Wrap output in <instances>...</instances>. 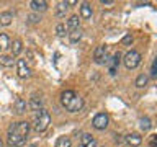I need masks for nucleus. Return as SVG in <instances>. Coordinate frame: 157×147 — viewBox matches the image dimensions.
Wrapping results in <instances>:
<instances>
[{
  "mask_svg": "<svg viewBox=\"0 0 157 147\" xmlns=\"http://www.w3.org/2000/svg\"><path fill=\"white\" fill-rule=\"evenodd\" d=\"M120 61H121V54L120 52H115L111 57V61L108 62V72L110 75H115L116 70H118V66H120Z\"/></svg>",
  "mask_w": 157,
  "mask_h": 147,
  "instance_id": "6e6552de",
  "label": "nucleus"
},
{
  "mask_svg": "<svg viewBox=\"0 0 157 147\" xmlns=\"http://www.w3.org/2000/svg\"><path fill=\"white\" fill-rule=\"evenodd\" d=\"M15 64V59L12 56H7V54H2L0 56V66H3V67H12Z\"/></svg>",
  "mask_w": 157,
  "mask_h": 147,
  "instance_id": "6ab92c4d",
  "label": "nucleus"
},
{
  "mask_svg": "<svg viewBox=\"0 0 157 147\" xmlns=\"http://www.w3.org/2000/svg\"><path fill=\"white\" fill-rule=\"evenodd\" d=\"M80 18L82 20H90L92 18V7L87 2H83L80 5Z\"/></svg>",
  "mask_w": 157,
  "mask_h": 147,
  "instance_id": "2eb2a0df",
  "label": "nucleus"
},
{
  "mask_svg": "<svg viewBox=\"0 0 157 147\" xmlns=\"http://www.w3.org/2000/svg\"><path fill=\"white\" fill-rule=\"evenodd\" d=\"M10 47H12V57L13 56H18L20 52L23 51V43H21V39H13V43L10 44Z\"/></svg>",
  "mask_w": 157,
  "mask_h": 147,
  "instance_id": "dca6fc26",
  "label": "nucleus"
},
{
  "mask_svg": "<svg viewBox=\"0 0 157 147\" xmlns=\"http://www.w3.org/2000/svg\"><path fill=\"white\" fill-rule=\"evenodd\" d=\"M17 72H18V77H21V78L31 77V69H29L25 59H18L17 61Z\"/></svg>",
  "mask_w": 157,
  "mask_h": 147,
  "instance_id": "423d86ee",
  "label": "nucleus"
},
{
  "mask_svg": "<svg viewBox=\"0 0 157 147\" xmlns=\"http://www.w3.org/2000/svg\"><path fill=\"white\" fill-rule=\"evenodd\" d=\"M121 43L124 44V46H129V44L132 43V36H131V34H126V36L123 38V41H121Z\"/></svg>",
  "mask_w": 157,
  "mask_h": 147,
  "instance_id": "cd10ccee",
  "label": "nucleus"
},
{
  "mask_svg": "<svg viewBox=\"0 0 157 147\" xmlns=\"http://www.w3.org/2000/svg\"><path fill=\"white\" fill-rule=\"evenodd\" d=\"M126 142H128L131 147H137V145L142 144V137L137 134V132H131V134L126 136Z\"/></svg>",
  "mask_w": 157,
  "mask_h": 147,
  "instance_id": "f8f14e48",
  "label": "nucleus"
},
{
  "mask_svg": "<svg viewBox=\"0 0 157 147\" xmlns=\"http://www.w3.org/2000/svg\"><path fill=\"white\" fill-rule=\"evenodd\" d=\"M8 47H10V38L5 33H0V51H5Z\"/></svg>",
  "mask_w": 157,
  "mask_h": 147,
  "instance_id": "4be33fe9",
  "label": "nucleus"
},
{
  "mask_svg": "<svg viewBox=\"0 0 157 147\" xmlns=\"http://www.w3.org/2000/svg\"><path fill=\"white\" fill-rule=\"evenodd\" d=\"M80 38H82V29H80V28L75 29V31H71V33H69V41H71L72 44H77L78 41H80Z\"/></svg>",
  "mask_w": 157,
  "mask_h": 147,
  "instance_id": "aec40b11",
  "label": "nucleus"
},
{
  "mask_svg": "<svg viewBox=\"0 0 157 147\" xmlns=\"http://www.w3.org/2000/svg\"><path fill=\"white\" fill-rule=\"evenodd\" d=\"M61 105L69 113H78L83 108V100L78 95H75V92L66 90L61 93Z\"/></svg>",
  "mask_w": 157,
  "mask_h": 147,
  "instance_id": "f03ea898",
  "label": "nucleus"
},
{
  "mask_svg": "<svg viewBox=\"0 0 157 147\" xmlns=\"http://www.w3.org/2000/svg\"><path fill=\"white\" fill-rule=\"evenodd\" d=\"M0 147H3V142H2V139H0Z\"/></svg>",
  "mask_w": 157,
  "mask_h": 147,
  "instance_id": "7c9ffc66",
  "label": "nucleus"
},
{
  "mask_svg": "<svg viewBox=\"0 0 157 147\" xmlns=\"http://www.w3.org/2000/svg\"><path fill=\"white\" fill-rule=\"evenodd\" d=\"M123 62H124V67L132 70V69H136L137 66L141 64V54L134 51V49H131V51H128L124 54V59H123Z\"/></svg>",
  "mask_w": 157,
  "mask_h": 147,
  "instance_id": "20e7f679",
  "label": "nucleus"
},
{
  "mask_svg": "<svg viewBox=\"0 0 157 147\" xmlns=\"http://www.w3.org/2000/svg\"><path fill=\"white\" fill-rule=\"evenodd\" d=\"M66 31H67V29H66V24H64V23H57L56 24V34L59 38L66 36Z\"/></svg>",
  "mask_w": 157,
  "mask_h": 147,
  "instance_id": "393cba45",
  "label": "nucleus"
},
{
  "mask_svg": "<svg viewBox=\"0 0 157 147\" xmlns=\"http://www.w3.org/2000/svg\"><path fill=\"white\" fill-rule=\"evenodd\" d=\"M28 106H29V110H33V111H39L43 108V98L34 93V95L31 96V100H29V105Z\"/></svg>",
  "mask_w": 157,
  "mask_h": 147,
  "instance_id": "9b49d317",
  "label": "nucleus"
},
{
  "mask_svg": "<svg viewBox=\"0 0 157 147\" xmlns=\"http://www.w3.org/2000/svg\"><path fill=\"white\" fill-rule=\"evenodd\" d=\"M151 77H152V78L157 77V61H155V59H154V61H152V64H151Z\"/></svg>",
  "mask_w": 157,
  "mask_h": 147,
  "instance_id": "bb28decb",
  "label": "nucleus"
},
{
  "mask_svg": "<svg viewBox=\"0 0 157 147\" xmlns=\"http://www.w3.org/2000/svg\"><path fill=\"white\" fill-rule=\"evenodd\" d=\"M67 10H69V3L67 2H59L57 8H56V17L57 18H64L66 13H67Z\"/></svg>",
  "mask_w": 157,
  "mask_h": 147,
  "instance_id": "f3484780",
  "label": "nucleus"
},
{
  "mask_svg": "<svg viewBox=\"0 0 157 147\" xmlns=\"http://www.w3.org/2000/svg\"><path fill=\"white\" fill-rule=\"evenodd\" d=\"M149 145H151V147H157V136H155V134H152V136L149 137Z\"/></svg>",
  "mask_w": 157,
  "mask_h": 147,
  "instance_id": "c85d7f7f",
  "label": "nucleus"
},
{
  "mask_svg": "<svg viewBox=\"0 0 157 147\" xmlns=\"http://www.w3.org/2000/svg\"><path fill=\"white\" fill-rule=\"evenodd\" d=\"M105 59H106V47L105 46H98L95 51H93V62L100 66V64L105 62Z\"/></svg>",
  "mask_w": 157,
  "mask_h": 147,
  "instance_id": "0eeeda50",
  "label": "nucleus"
},
{
  "mask_svg": "<svg viewBox=\"0 0 157 147\" xmlns=\"http://www.w3.org/2000/svg\"><path fill=\"white\" fill-rule=\"evenodd\" d=\"M41 21V17H39L38 13H29L28 15V23H31V24H36Z\"/></svg>",
  "mask_w": 157,
  "mask_h": 147,
  "instance_id": "a878e982",
  "label": "nucleus"
},
{
  "mask_svg": "<svg viewBox=\"0 0 157 147\" xmlns=\"http://www.w3.org/2000/svg\"><path fill=\"white\" fill-rule=\"evenodd\" d=\"M29 7L34 13L36 12H46L48 10V2H44V0H31L29 2Z\"/></svg>",
  "mask_w": 157,
  "mask_h": 147,
  "instance_id": "1a4fd4ad",
  "label": "nucleus"
},
{
  "mask_svg": "<svg viewBox=\"0 0 157 147\" xmlns=\"http://www.w3.org/2000/svg\"><path fill=\"white\" fill-rule=\"evenodd\" d=\"M78 28H80V20H78L77 15H72V17L67 20V26H66V29H67L69 33H71V31H75V29H78Z\"/></svg>",
  "mask_w": 157,
  "mask_h": 147,
  "instance_id": "ddd939ff",
  "label": "nucleus"
},
{
  "mask_svg": "<svg viewBox=\"0 0 157 147\" xmlns=\"http://www.w3.org/2000/svg\"><path fill=\"white\" fill-rule=\"evenodd\" d=\"M29 129H31V124L28 121H18L13 123L12 126L8 127L7 132V141L12 147H21L26 144V137L29 134Z\"/></svg>",
  "mask_w": 157,
  "mask_h": 147,
  "instance_id": "f257e3e1",
  "label": "nucleus"
},
{
  "mask_svg": "<svg viewBox=\"0 0 157 147\" xmlns=\"http://www.w3.org/2000/svg\"><path fill=\"white\" fill-rule=\"evenodd\" d=\"M103 7H113V5H115V2H113V0H101L100 2Z\"/></svg>",
  "mask_w": 157,
  "mask_h": 147,
  "instance_id": "c756f323",
  "label": "nucleus"
},
{
  "mask_svg": "<svg viewBox=\"0 0 157 147\" xmlns=\"http://www.w3.org/2000/svg\"><path fill=\"white\" fill-rule=\"evenodd\" d=\"M108 123H110V118H108L106 113H98V115H95V118H93L92 126L95 127L97 131H103L108 127Z\"/></svg>",
  "mask_w": 157,
  "mask_h": 147,
  "instance_id": "39448f33",
  "label": "nucleus"
},
{
  "mask_svg": "<svg viewBox=\"0 0 157 147\" xmlns=\"http://www.w3.org/2000/svg\"><path fill=\"white\" fill-rule=\"evenodd\" d=\"M13 20V13L12 12H2L0 13V24L2 26H8Z\"/></svg>",
  "mask_w": 157,
  "mask_h": 147,
  "instance_id": "a211bd4d",
  "label": "nucleus"
},
{
  "mask_svg": "<svg viewBox=\"0 0 157 147\" xmlns=\"http://www.w3.org/2000/svg\"><path fill=\"white\" fill-rule=\"evenodd\" d=\"M13 110H15V113H18V115L26 113V101H25L23 98H17L13 103Z\"/></svg>",
  "mask_w": 157,
  "mask_h": 147,
  "instance_id": "4468645a",
  "label": "nucleus"
},
{
  "mask_svg": "<svg viewBox=\"0 0 157 147\" xmlns=\"http://www.w3.org/2000/svg\"><path fill=\"white\" fill-rule=\"evenodd\" d=\"M147 82H149V77H147L146 74H141V75H137L134 85H136L137 88H144V87L147 85Z\"/></svg>",
  "mask_w": 157,
  "mask_h": 147,
  "instance_id": "412c9836",
  "label": "nucleus"
},
{
  "mask_svg": "<svg viewBox=\"0 0 157 147\" xmlns=\"http://www.w3.org/2000/svg\"><path fill=\"white\" fill-rule=\"evenodd\" d=\"M139 127H141V131H149L151 127H152V124H151V119L147 116H144V118H141L139 119Z\"/></svg>",
  "mask_w": 157,
  "mask_h": 147,
  "instance_id": "b1692460",
  "label": "nucleus"
},
{
  "mask_svg": "<svg viewBox=\"0 0 157 147\" xmlns=\"http://www.w3.org/2000/svg\"><path fill=\"white\" fill-rule=\"evenodd\" d=\"M56 147H72V142L67 136H61L56 141Z\"/></svg>",
  "mask_w": 157,
  "mask_h": 147,
  "instance_id": "5701e85b",
  "label": "nucleus"
},
{
  "mask_svg": "<svg viewBox=\"0 0 157 147\" xmlns=\"http://www.w3.org/2000/svg\"><path fill=\"white\" fill-rule=\"evenodd\" d=\"M80 147H97V139L92 134H82Z\"/></svg>",
  "mask_w": 157,
  "mask_h": 147,
  "instance_id": "9d476101",
  "label": "nucleus"
},
{
  "mask_svg": "<svg viewBox=\"0 0 157 147\" xmlns=\"http://www.w3.org/2000/svg\"><path fill=\"white\" fill-rule=\"evenodd\" d=\"M49 124H51V113H49L48 110H44V108L36 111L34 119H33V129L36 132H44L48 129Z\"/></svg>",
  "mask_w": 157,
  "mask_h": 147,
  "instance_id": "7ed1b4c3",
  "label": "nucleus"
}]
</instances>
